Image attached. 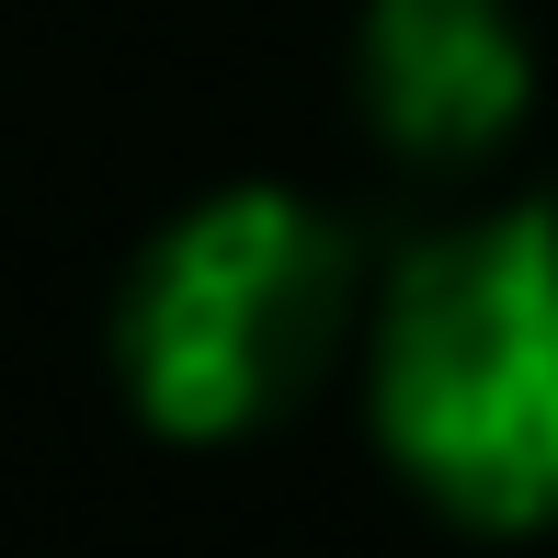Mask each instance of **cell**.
Segmentation results:
<instances>
[{"mask_svg":"<svg viewBox=\"0 0 558 558\" xmlns=\"http://www.w3.org/2000/svg\"><path fill=\"white\" fill-rule=\"evenodd\" d=\"M376 434L478 536L558 524V206L422 240L376 296Z\"/></svg>","mask_w":558,"mask_h":558,"instance_id":"cell-1","label":"cell"},{"mask_svg":"<svg viewBox=\"0 0 558 558\" xmlns=\"http://www.w3.org/2000/svg\"><path fill=\"white\" fill-rule=\"evenodd\" d=\"M353 342V240L286 183H228L137 251L114 376L148 434L228 445L286 422Z\"/></svg>","mask_w":558,"mask_h":558,"instance_id":"cell-2","label":"cell"},{"mask_svg":"<svg viewBox=\"0 0 558 558\" xmlns=\"http://www.w3.org/2000/svg\"><path fill=\"white\" fill-rule=\"evenodd\" d=\"M353 81L399 160L445 171L513 137L524 92H536V46H524L513 0H365Z\"/></svg>","mask_w":558,"mask_h":558,"instance_id":"cell-3","label":"cell"}]
</instances>
